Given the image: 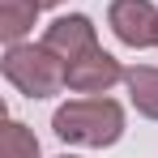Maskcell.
I'll return each instance as SVG.
<instances>
[{
  "label": "cell",
  "mask_w": 158,
  "mask_h": 158,
  "mask_svg": "<svg viewBox=\"0 0 158 158\" xmlns=\"http://www.w3.org/2000/svg\"><path fill=\"white\" fill-rule=\"evenodd\" d=\"M52 132L64 145H81V150H107L124 137V107L107 94H81L56 107Z\"/></svg>",
  "instance_id": "1"
},
{
  "label": "cell",
  "mask_w": 158,
  "mask_h": 158,
  "mask_svg": "<svg viewBox=\"0 0 158 158\" xmlns=\"http://www.w3.org/2000/svg\"><path fill=\"white\" fill-rule=\"evenodd\" d=\"M4 81L26 98H52L69 85V64L43 43H9L0 60Z\"/></svg>",
  "instance_id": "2"
},
{
  "label": "cell",
  "mask_w": 158,
  "mask_h": 158,
  "mask_svg": "<svg viewBox=\"0 0 158 158\" xmlns=\"http://www.w3.org/2000/svg\"><path fill=\"white\" fill-rule=\"evenodd\" d=\"M107 26H111V34H115L124 47H132V52L154 47L158 9L150 0H111V4H107Z\"/></svg>",
  "instance_id": "3"
},
{
  "label": "cell",
  "mask_w": 158,
  "mask_h": 158,
  "mask_svg": "<svg viewBox=\"0 0 158 158\" xmlns=\"http://www.w3.org/2000/svg\"><path fill=\"white\" fill-rule=\"evenodd\" d=\"M124 73H128V69H124L111 52L94 47V52L69 60V90H73V94H107L111 85L124 81Z\"/></svg>",
  "instance_id": "4"
},
{
  "label": "cell",
  "mask_w": 158,
  "mask_h": 158,
  "mask_svg": "<svg viewBox=\"0 0 158 158\" xmlns=\"http://www.w3.org/2000/svg\"><path fill=\"white\" fill-rule=\"evenodd\" d=\"M39 43L52 47V52L69 64V60H77V56H85V52L98 47V26H94L85 13H64V17H56L52 26L43 30Z\"/></svg>",
  "instance_id": "5"
},
{
  "label": "cell",
  "mask_w": 158,
  "mask_h": 158,
  "mask_svg": "<svg viewBox=\"0 0 158 158\" xmlns=\"http://www.w3.org/2000/svg\"><path fill=\"white\" fill-rule=\"evenodd\" d=\"M39 13H43L39 0H0V39L4 43H26Z\"/></svg>",
  "instance_id": "6"
},
{
  "label": "cell",
  "mask_w": 158,
  "mask_h": 158,
  "mask_svg": "<svg viewBox=\"0 0 158 158\" xmlns=\"http://www.w3.org/2000/svg\"><path fill=\"white\" fill-rule=\"evenodd\" d=\"M124 85H128V98L137 107V115L158 120V69L154 64H132L124 73Z\"/></svg>",
  "instance_id": "7"
},
{
  "label": "cell",
  "mask_w": 158,
  "mask_h": 158,
  "mask_svg": "<svg viewBox=\"0 0 158 158\" xmlns=\"http://www.w3.org/2000/svg\"><path fill=\"white\" fill-rule=\"evenodd\" d=\"M0 158H43L39 137L13 115H4V124H0Z\"/></svg>",
  "instance_id": "8"
},
{
  "label": "cell",
  "mask_w": 158,
  "mask_h": 158,
  "mask_svg": "<svg viewBox=\"0 0 158 158\" xmlns=\"http://www.w3.org/2000/svg\"><path fill=\"white\" fill-rule=\"evenodd\" d=\"M39 4H43V9H60L64 0H39Z\"/></svg>",
  "instance_id": "9"
},
{
  "label": "cell",
  "mask_w": 158,
  "mask_h": 158,
  "mask_svg": "<svg viewBox=\"0 0 158 158\" xmlns=\"http://www.w3.org/2000/svg\"><path fill=\"white\" fill-rule=\"evenodd\" d=\"M56 158H77V154H56Z\"/></svg>",
  "instance_id": "10"
},
{
  "label": "cell",
  "mask_w": 158,
  "mask_h": 158,
  "mask_svg": "<svg viewBox=\"0 0 158 158\" xmlns=\"http://www.w3.org/2000/svg\"><path fill=\"white\" fill-rule=\"evenodd\" d=\"M154 47H158V26H154Z\"/></svg>",
  "instance_id": "11"
}]
</instances>
